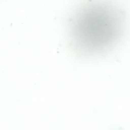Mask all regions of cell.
I'll use <instances>...</instances> for the list:
<instances>
[{
  "label": "cell",
  "instance_id": "6da1fadb",
  "mask_svg": "<svg viewBox=\"0 0 130 130\" xmlns=\"http://www.w3.org/2000/svg\"><path fill=\"white\" fill-rule=\"evenodd\" d=\"M73 20L70 35L74 42L98 50L113 45L123 36L126 25L123 12L105 1L87 4Z\"/></svg>",
  "mask_w": 130,
  "mask_h": 130
}]
</instances>
